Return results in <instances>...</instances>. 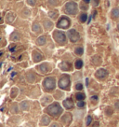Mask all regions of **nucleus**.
Returning <instances> with one entry per match:
<instances>
[{"instance_id": "nucleus-36", "label": "nucleus", "mask_w": 119, "mask_h": 127, "mask_svg": "<svg viewBox=\"0 0 119 127\" xmlns=\"http://www.w3.org/2000/svg\"><path fill=\"white\" fill-rule=\"evenodd\" d=\"M117 30H118V32H119V24H118V25H117Z\"/></svg>"}, {"instance_id": "nucleus-20", "label": "nucleus", "mask_w": 119, "mask_h": 127, "mask_svg": "<svg viewBox=\"0 0 119 127\" xmlns=\"http://www.w3.org/2000/svg\"><path fill=\"white\" fill-rule=\"evenodd\" d=\"M76 98L77 99V101H84V99L86 98V95L84 93H77L76 95Z\"/></svg>"}, {"instance_id": "nucleus-5", "label": "nucleus", "mask_w": 119, "mask_h": 127, "mask_svg": "<svg viewBox=\"0 0 119 127\" xmlns=\"http://www.w3.org/2000/svg\"><path fill=\"white\" fill-rule=\"evenodd\" d=\"M53 38L59 45H65L67 42L66 35L62 31H59V30L53 32Z\"/></svg>"}, {"instance_id": "nucleus-26", "label": "nucleus", "mask_w": 119, "mask_h": 127, "mask_svg": "<svg viewBox=\"0 0 119 127\" xmlns=\"http://www.w3.org/2000/svg\"><path fill=\"white\" fill-rule=\"evenodd\" d=\"M26 3H27V5H29L30 7H34V6H36V0H27Z\"/></svg>"}, {"instance_id": "nucleus-10", "label": "nucleus", "mask_w": 119, "mask_h": 127, "mask_svg": "<svg viewBox=\"0 0 119 127\" xmlns=\"http://www.w3.org/2000/svg\"><path fill=\"white\" fill-rule=\"evenodd\" d=\"M15 19H16V14H15L14 12L10 11L7 14V17H6V22H7L8 24H12Z\"/></svg>"}, {"instance_id": "nucleus-28", "label": "nucleus", "mask_w": 119, "mask_h": 127, "mask_svg": "<svg viewBox=\"0 0 119 127\" xmlns=\"http://www.w3.org/2000/svg\"><path fill=\"white\" fill-rule=\"evenodd\" d=\"M76 105H77V107H80V108H82V107H84L85 106H86V103H85L84 101H78Z\"/></svg>"}, {"instance_id": "nucleus-34", "label": "nucleus", "mask_w": 119, "mask_h": 127, "mask_svg": "<svg viewBox=\"0 0 119 127\" xmlns=\"http://www.w3.org/2000/svg\"><path fill=\"white\" fill-rule=\"evenodd\" d=\"M83 1L85 2V3H86V4H88V3H89L91 0H83Z\"/></svg>"}, {"instance_id": "nucleus-27", "label": "nucleus", "mask_w": 119, "mask_h": 127, "mask_svg": "<svg viewBox=\"0 0 119 127\" xmlns=\"http://www.w3.org/2000/svg\"><path fill=\"white\" fill-rule=\"evenodd\" d=\"M91 122H92V117H91V116H87V121H86V125H87V126L90 125Z\"/></svg>"}, {"instance_id": "nucleus-3", "label": "nucleus", "mask_w": 119, "mask_h": 127, "mask_svg": "<svg viewBox=\"0 0 119 127\" xmlns=\"http://www.w3.org/2000/svg\"><path fill=\"white\" fill-rule=\"evenodd\" d=\"M63 10L67 15H76L78 11V5L75 1H69L64 5Z\"/></svg>"}, {"instance_id": "nucleus-1", "label": "nucleus", "mask_w": 119, "mask_h": 127, "mask_svg": "<svg viewBox=\"0 0 119 127\" xmlns=\"http://www.w3.org/2000/svg\"><path fill=\"white\" fill-rule=\"evenodd\" d=\"M45 111L48 113L50 117H53V118H59L60 116L62 114V107H60V105L59 103H52L49 104L48 107H46Z\"/></svg>"}, {"instance_id": "nucleus-22", "label": "nucleus", "mask_w": 119, "mask_h": 127, "mask_svg": "<svg viewBox=\"0 0 119 127\" xmlns=\"http://www.w3.org/2000/svg\"><path fill=\"white\" fill-rule=\"evenodd\" d=\"M29 107H30V104L27 101H24V102H22V103L20 104V107H21L22 110H28Z\"/></svg>"}, {"instance_id": "nucleus-19", "label": "nucleus", "mask_w": 119, "mask_h": 127, "mask_svg": "<svg viewBox=\"0 0 119 127\" xmlns=\"http://www.w3.org/2000/svg\"><path fill=\"white\" fill-rule=\"evenodd\" d=\"M112 17H113L114 19L119 18V8H115L112 10Z\"/></svg>"}, {"instance_id": "nucleus-12", "label": "nucleus", "mask_w": 119, "mask_h": 127, "mask_svg": "<svg viewBox=\"0 0 119 127\" xmlns=\"http://www.w3.org/2000/svg\"><path fill=\"white\" fill-rule=\"evenodd\" d=\"M32 30L36 34H41L42 33V27L38 23H34L32 26Z\"/></svg>"}, {"instance_id": "nucleus-25", "label": "nucleus", "mask_w": 119, "mask_h": 127, "mask_svg": "<svg viewBox=\"0 0 119 127\" xmlns=\"http://www.w3.org/2000/svg\"><path fill=\"white\" fill-rule=\"evenodd\" d=\"M87 19V13H82V14L80 15V17H79V21L81 22V23H86Z\"/></svg>"}, {"instance_id": "nucleus-17", "label": "nucleus", "mask_w": 119, "mask_h": 127, "mask_svg": "<svg viewBox=\"0 0 119 127\" xmlns=\"http://www.w3.org/2000/svg\"><path fill=\"white\" fill-rule=\"evenodd\" d=\"M44 27L46 30H50L53 27V23L50 20H44Z\"/></svg>"}, {"instance_id": "nucleus-14", "label": "nucleus", "mask_w": 119, "mask_h": 127, "mask_svg": "<svg viewBox=\"0 0 119 127\" xmlns=\"http://www.w3.org/2000/svg\"><path fill=\"white\" fill-rule=\"evenodd\" d=\"M52 101V97L51 96H49V95H46L45 97L42 98L41 100V102H42V105L43 106H46V105H48V104H50Z\"/></svg>"}, {"instance_id": "nucleus-32", "label": "nucleus", "mask_w": 119, "mask_h": 127, "mask_svg": "<svg viewBox=\"0 0 119 127\" xmlns=\"http://www.w3.org/2000/svg\"><path fill=\"white\" fill-rule=\"evenodd\" d=\"M49 127H60V126L59 123H51V124H50V126H49Z\"/></svg>"}, {"instance_id": "nucleus-23", "label": "nucleus", "mask_w": 119, "mask_h": 127, "mask_svg": "<svg viewBox=\"0 0 119 127\" xmlns=\"http://www.w3.org/2000/svg\"><path fill=\"white\" fill-rule=\"evenodd\" d=\"M75 53H76V55L81 56L84 53V49L82 47H77V48H76V50H75Z\"/></svg>"}, {"instance_id": "nucleus-15", "label": "nucleus", "mask_w": 119, "mask_h": 127, "mask_svg": "<svg viewBox=\"0 0 119 127\" xmlns=\"http://www.w3.org/2000/svg\"><path fill=\"white\" fill-rule=\"evenodd\" d=\"M46 42H47V37L45 36H39V37L37 38V40H36V44H37L38 46H43V45L46 44Z\"/></svg>"}, {"instance_id": "nucleus-9", "label": "nucleus", "mask_w": 119, "mask_h": 127, "mask_svg": "<svg viewBox=\"0 0 119 127\" xmlns=\"http://www.w3.org/2000/svg\"><path fill=\"white\" fill-rule=\"evenodd\" d=\"M43 59V55L41 54V52H38V51H34L33 52V60L37 63V62H40V61H42Z\"/></svg>"}, {"instance_id": "nucleus-31", "label": "nucleus", "mask_w": 119, "mask_h": 127, "mask_svg": "<svg viewBox=\"0 0 119 127\" xmlns=\"http://www.w3.org/2000/svg\"><path fill=\"white\" fill-rule=\"evenodd\" d=\"M99 0H93V1H92V5H93V6H94V7H97V6H98V5H99Z\"/></svg>"}, {"instance_id": "nucleus-4", "label": "nucleus", "mask_w": 119, "mask_h": 127, "mask_svg": "<svg viewBox=\"0 0 119 127\" xmlns=\"http://www.w3.org/2000/svg\"><path fill=\"white\" fill-rule=\"evenodd\" d=\"M70 85H71V78L70 76L67 74H63L60 78L59 81H58V86L60 89L61 90H69L70 89Z\"/></svg>"}, {"instance_id": "nucleus-8", "label": "nucleus", "mask_w": 119, "mask_h": 127, "mask_svg": "<svg viewBox=\"0 0 119 127\" xmlns=\"http://www.w3.org/2000/svg\"><path fill=\"white\" fill-rule=\"evenodd\" d=\"M95 76L97 79H106V77L108 76V71L104 68H99L98 69L95 73Z\"/></svg>"}, {"instance_id": "nucleus-21", "label": "nucleus", "mask_w": 119, "mask_h": 127, "mask_svg": "<svg viewBox=\"0 0 119 127\" xmlns=\"http://www.w3.org/2000/svg\"><path fill=\"white\" fill-rule=\"evenodd\" d=\"M75 66H76V69H81L83 67V61L81 59H78L76 61V64H75Z\"/></svg>"}, {"instance_id": "nucleus-33", "label": "nucleus", "mask_w": 119, "mask_h": 127, "mask_svg": "<svg viewBox=\"0 0 119 127\" xmlns=\"http://www.w3.org/2000/svg\"><path fill=\"white\" fill-rule=\"evenodd\" d=\"M91 100H95V101H97V100H98V96H92L91 97Z\"/></svg>"}, {"instance_id": "nucleus-7", "label": "nucleus", "mask_w": 119, "mask_h": 127, "mask_svg": "<svg viewBox=\"0 0 119 127\" xmlns=\"http://www.w3.org/2000/svg\"><path fill=\"white\" fill-rule=\"evenodd\" d=\"M67 36L68 38H69V40L71 42H73V43H76V42H77L80 39L79 33L76 31V30H75V29H70L67 32Z\"/></svg>"}, {"instance_id": "nucleus-11", "label": "nucleus", "mask_w": 119, "mask_h": 127, "mask_svg": "<svg viewBox=\"0 0 119 127\" xmlns=\"http://www.w3.org/2000/svg\"><path fill=\"white\" fill-rule=\"evenodd\" d=\"M63 107L66 108V109H72L74 107V102L71 98H67L63 101Z\"/></svg>"}, {"instance_id": "nucleus-35", "label": "nucleus", "mask_w": 119, "mask_h": 127, "mask_svg": "<svg viewBox=\"0 0 119 127\" xmlns=\"http://www.w3.org/2000/svg\"><path fill=\"white\" fill-rule=\"evenodd\" d=\"M99 126V123H96L95 124H94V127H98Z\"/></svg>"}, {"instance_id": "nucleus-16", "label": "nucleus", "mask_w": 119, "mask_h": 127, "mask_svg": "<svg viewBox=\"0 0 119 127\" xmlns=\"http://www.w3.org/2000/svg\"><path fill=\"white\" fill-rule=\"evenodd\" d=\"M59 66L60 67V69H61V70H63V71H67V70H70V69H71V65H70V64L66 63V62H62V63L60 64Z\"/></svg>"}, {"instance_id": "nucleus-18", "label": "nucleus", "mask_w": 119, "mask_h": 127, "mask_svg": "<svg viewBox=\"0 0 119 127\" xmlns=\"http://www.w3.org/2000/svg\"><path fill=\"white\" fill-rule=\"evenodd\" d=\"M48 16H49L50 19L55 20V19H57V17L59 16V12H58V10H56V9H53V10L48 12Z\"/></svg>"}, {"instance_id": "nucleus-2", "label": "nucleus", "mask_w": 119, "mask_h": 127, "mask_svg": "<svg viewBox=\"0 0 119 127\" xmlns=\"http://www.w3.org/2000/svg\"><path fill=\"white\" fill-rule=\"evenodd\" d=\"M43 89L47 93H51L56 88V79L54 77H47L43 80Z\"/></svg>"}, {"instance_id": "nucleus-13", "label": "nucleus", "mask_w": 119, "mask_h": 127, "mask_svg": "<svg viewBox=\"0 0 119 127\" xmlns=\"http://www.w3.org/2000/svg\"><path fill=\"white\" fill-rule=\"evenodd\" d=\"M50 123V118L48 117V116H43L41 118V122H40V124L42 126H46V125H48Z\"/></svg>"}, {"instance_id": "nucleus-6", "label": "nucleus", "mask_w": 119, "mask_h": 127, "mask_svg": "<svg viewBox=\"0 0 119 127\" xmlns=\"http://www.w3.org/2000/svg\"><path fill=\"white\" fill-rule=\"evenodd\" d=\"M70 25H71V20L67 16H61L56 24L57 28H59V29H68L70 27Z\"/></svg>"}, {"instance_id": "nucleus-30", "label": "nucleus", "mask_w": 119, "mask_h": 127, "mask_svg": "<svg viewBox=\"0 0 119 127\" xmlns=\"http://www.w3.org/2000/svg\"><path fill=\"white\" fill-rule=\"evenodd\" d=\"M115 107L116 110H119V100H117V101H115Z\"/></svg>"}, {"instance_id": "nucleus-24", "label": "nucleus", "mask_w": 119, "mask_h": 127, "mask_svg": "<svg viewBox=\"0 0 119 127\" xmlns=\"http://www.w3.org/2000/svg\"><path fill=\"white\" fill-rule=\"evenodd\" d=\"M38 69L41 73H47L48 71V69H47V64H41Z\"/></svg>"}, {"instance_id": "nucleus-29", "label": "nucleus", "mask_w": 119, "mask_h": 127, "mask_svg": "<svg viewBox=\"0 0 119 127\" xmlns=\"http://www.w3.org/2000/svg\"><path fill=\"white\" fill-rule=\"evenodd\" d=\"M76 89L77 91H82V89H83V85L82 83H77L76 85Z\"/></svg>"}]
</instances>
